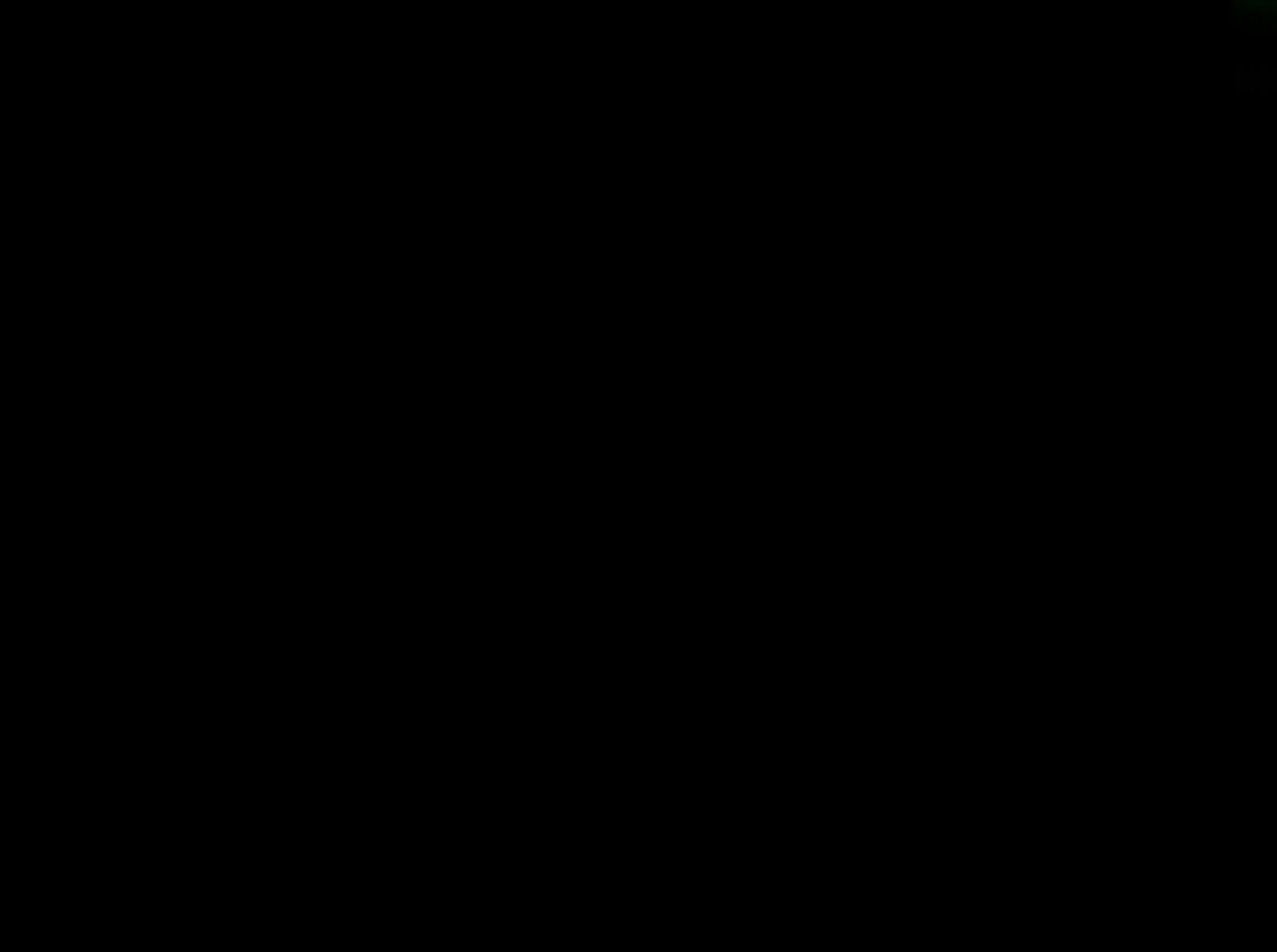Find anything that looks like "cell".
Segmentation results:
<instances>
[{
	"label": "cell",
	"instance_id": "6da1fadb",
	"mask_svg": "<svg viewBox=\"0 0 1277 952\" xmlns=\"http://www.w3.org/2000/svg\"><path fill=\"white\" fill-rule=\"evenodd\" d=\"M1217 56L1228 89L1244 100L1277 89V0H1222Z\"/></svg>",
	"mask_w": 1277,
	"mask_h": 952
}]
</instances>
